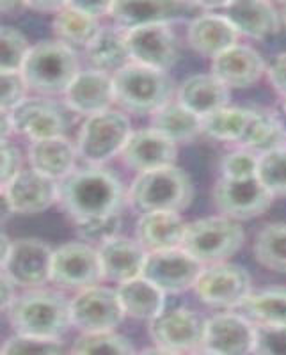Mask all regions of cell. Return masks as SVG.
<instances>
[{"label": "cell", "instance_id": "6da1fadb", "mask_svg": "<svg viewBox=\"0 0 286 355\" xmlns=\"http://www.w3.org/2000/svg\"><path fill=\"white\" fill-rule=\"evenodd\" d=\"M59 205L77 226L121 214V182L100 167L73 171L59 182Z\"/></svg>", "mask_w": 286, "mask_h": 355}, {"label": "cell", "instance_id": "7a4b0ae2", "mask_svg": "<svg viewBox=\"0 0 286 355\" xmlns=\"http://www.w3.org/2000/svg\"><path fill=\"white\" fill-rule=\"evenodd\" d=\"M6 311L12 329L22 336L59 339L73 325L72 302L56 291H27Z\"/></svg>", "mask_w": 286, "mask_h": 355}, {"label": "cell", "instance_id": "3957f363", "mask_svg": "<svg viewBox=\"0 0 286 355\" xmlns=\"http://www.w3.org/2000/svg\"><path fill=\"white\" fill-rule=\"evenodd\" d=\"M192 182L176 166L139 173L130 190L133 208L142 215L153 211L180 214L192 202Z\"/></svg>", "mask_w": 286, "mask_h": 355}, {"label": "cell", "instance_id": "277c9868", "mask_svg": "<svg viewBox=\"0 0 286 355\" xmlns=\"http://www.w3.org/2000/svg\"><path fill=\"white\" fill-rule=\"evenodd\" d=\"M78 73L77 53L61 41L37 43L22 68L28 87L43 94H66Z\"/></svg>", "mask_w": 286, "mask_h": 355}, {"label": "cell", "instance_id": "5b68a950", "mask_svg": "<svg viewBox=\"0 0 286 355\" xmlns=\"http://www.w3.org/2000/svg\"><path fill=\"white\" fill-rule=\"evenodd\" d=\"M116 101L135 114H155L169 103L173 80L165 71L132 62L112 77Z\"/></svg>", "mask_w": 286, "mask_h": 355}, {"label": "cell", "instance_id": "8992f818", "mask_svg": "<svg viewBox=\"0 0 286 355\" xmlns=\"http://www.w3.org/2000/svg\"><path fill=\"white\" fill-rule=\"evenodd\" d=\"M244 242L240 224L228 217H206L187 224L182 249L201 265H217L233 256Z\"/></svg>", "mask_w": 286, "mask_h": 355}, {"label": "cell", "instance_id": "52a82bcc", "mask_svg": "<svg viewBox=\"0 0 286 355\" xmlns=\"http://www.w3.org/2000/svg\"><path fill=\"white\" fill-rule=\"evenodd\" d=\"M132 133V126L125 114L105 110L85 119L78 132L77 151L85 162L100 166L121 153Z\"/></svg>", "mask_w": 286, "mask_h": 355}, {"label": "cell", "instance_id": "ba28073f", "mask_svg": "<svg viewBox=\"0 0 286 355\" xmlns=\"http://www.w3.org/2000/svg\"><path fill=\"white\" fill-rule=\"evenodd\" d=\"M103 279L100 252L89 243L72 242L53 250L50 281L66 290H87Z\"/></svg>", "mask_w": 286, "mask_h": 355}, {"label": "cell", "instance_id": "9c48e42d", "mask_svg": "<svg viewBox=\"0 0 286 355\" xmlns=\"http://www.w3.org/2000/svg\"><path fill=\"white\" fill-rule=\"evenodd\" d=\"M201 2H174V0H142V2H112L110 17L123 31H133L148 25H169L203 15Z\"/></svg>", "mask_w": 286, "mask_h": 355}, {"label": "cell", "instance_id": "30bf717a", "mask_svg": "<svg viewBox=\"0 0 286 355\" xmlns=\"http://www.w3.org/2000/svg\"><path fill=\"white\" fill-rule=\"evenodd\" d=\"M206 320L187 307L164 311L149 325V334L157 347L174 354L196 352L205 347Z\"/></svg>", "mask_w": 286, "mask_h": 355}, {"label": "cell", "instance_id": "8fae6325", "mask_svg": "<svg viewBox=\"0 0 286 355\" xmlns=\"http://www.w3.org/2000/svg\"><path fill=\"white\" fill-rule=\"evenodd\" d=\"M123 316L125 311L117 291L109 288H87L72 300V322L84 334L114 331Z\"/></svg>", "mask_w": 286, "mask_h": 355}, {"label": "cell", "instance_id": "7c38bea8", "mask_svg": "<svg viewBox=\"0 0 286 355\" xmlns=\"http://www.w3.org/2000/svg\"><path fill=\"white\" fill-rule=\"evenodd\" d=\"M203 270L201 263L180 247L149 252L142 275L164 293H182L189 288H196Z\"/></svg>", "mask_w": 286, "mask_h": 355}, {"label": "cell", "instance_id": "4fadbf2b", "mask_svg": "<svg viewBox=\"0 0 286 355\" xmlns=\"http://www.w3.org/2000/svg\"><path fill=\"white\" fill-rule=\"evenodd\" d=\"M196 291L199 299L208 306H242L251 295V277L242 266L217 263L201 272L196 283Z\"/></svg>", "mask_w": 286, "mask_h": 355}, {"label": "cell", "instance_id": "5bb4252c", "mask_svg": "<svg viewBox=\"0 0 286 355\" xmlns=\"http://www.w3.org/2000/svg\"><path fill=\"white\" fill-rule=\"evenodd\" d=\"M53 250L41 240L20 239L12 242L8 259L2 263V274L17 286L36 288L52 277Z\"/></svg>", "mask_w": 286, "mask_h": 355}, {"label": "cell", "instance_id": "9a60e30c", "mask_svg": "<svg viewBox=\"0 0 286 355\" xmlns=\"http://www.w3.org/2000/svg\"><path fill=\"white\" fill-rule=\"evenodd\" d=\"M214 199L219 211L233 220H247L269 210L274 196L262 185L258 178L253 180H228L221 178L215 185Z\"/></svg>", "mask_w": 286, "mask_h": 355}, {"label": "cell", "instance_id": "2e32d148", "mask_svg": "<svg viewBox=\"0 0 286 355\" xmlns=\"http://www.w3.org/2000/svg\"><path fill=\"white\" fill-rule=\"evenodd\" d=\"M2 199L8 202L12 214H41L59 199V182H53L34 169H24L2 187Z\"/></svg>", "mask_w": 286, "mask_h": 355}, {"label": "cell", "instance_id": "e0dca14e", "mask_svg": "<svg viewBox=\"0 0 286 355\" xmlns=\"http://www.w3.org/2000/svg\"><path fill=\"white\" fill-rule=\"evenodd\" d=\"M132 61L148 68L165 71L176 64L180 57L176 36L169 25H148L126 33Z\"/></svg>", "mask_w": 286, "mask_h": 355}, {"label": "cell", "instance_id": "ac0fdd59", "mask_svg": "<svg viewBox=\"0 0 286 355\" xmlns=\"http://www.w3.org/2000/svg\"><path fill=\"white\" fill-rule=\"evenodd\" d=\"M12 130L31 141L61 137L66 130V119L53 101L43 98H27L11 110Z\"/></svg>", "mask_w": 286, "mask_h": 355}, {"label": "cell", "instance_id": "d6986e66", "mask_svg": "<svg viewBox=\"0 0 286 355\" xmlns=\"http://www.w3.org/2000/svg\"><path fill=\"white\" fill-rule=\"evenodd\" d=\"M256 327L249 320L233 313L210 318L206 323L205 347L219 355H249L254 352Z\"/></svg>", "mask_w": 286, "mask_h": 355}, {"label": "cell", "instance_id": "ffe728a7", "mask_svg": "<svg viewBox=\"0 0 286 355\" xmlns=\"http://www.w3.org/2000/svg\"><path fill=\"white\" fill-rule=\"evenodd\" d=\"M125 164L139 173L174 166L176 144L157 130H139L130 135L121 151Z\"/></svg>", "mask_w": 286, "mask_h": 355}, {"label": "cell", "instance_id": "44dd1931", "mask_svg": "<svg viewBox=\"0 0 286 355\" xmlns=\"http://www.w3.org/2000/svg\"><path fill=\"white\" fill-rule=\"evenodd\" d=\"M112 101H116L112 77L98 69L78 73L66 91V103L72 110L87 117L109 110Z\"/></svg>", "mask_w": 286, "mask_h": 355}, {"label": "cell", "instance_id": "7402d4cb", "mask_svg": "<svg viewBox=\"0 0 286 355\" xmlns=\"http://www.w3.org/2000/svg\"><path fill=\"white\" fill-rule=\"evenodd\" d=\"M98 252L103 266V277L119 284L141 277L148 259L146 249L139 240H130L119 234L101 243Z\"/></svg>", "mask_w": 286, "mask_h": 355}, {"label": "cell", "instance_id": "603a6c76", "mask_svg": "<svg viewBox=\"0 0 286 355\" xmlns=\"http://www.w3.org/2000/svg\"><path fill=\"white\" fill-rule=\"evenodd\" d=\"M265 71V62L262 55L246 44H235L226 50L212 62V73L226 87H251L262 78Z\"/></svg>", "mask_w": 286, "mask_h": 355}, {"label": "cell", "instance_id": "cb8c5ba5", "mask_svg": "<svg viewBox=\"0 0 286 355\" xmlns=\"http://www.w3.org/2000/svg\"><path fill=\"white\" fill-rule=\"evenodd\" d=\"M237 28L221 12H203L189 25V43L201 55L217 57L237 44Z\"/></svg>", "mask_w": 286, "mask_h": 355}, {"label": "cell", "instance_id": "d4e9b609", "mask_svg": "<svg viewBox=\"0 0 286 355\" xmlns=\"http://www.w3.org/2000/svg\"><path fill=\"white\" fill-rule=\"evenodd\" d=\"M219 11L231 21L237 33L254 40H265L281 27L278 11L269 2H222Z\"/></svg>", "mask_w": 286, "mask_h": 355}, {"label": "cell", "instance_id": "484cf974", "mask_svg": "<svg viewBox=\"0 0 286 355\" xmlns=\"http://www.w3.org/2000/svg\"><path fill=\"white\" fill-rule=\"evenodd\" d=\"M77 153V148L65 135H61L33 141L28 148V162L31 169L37 171L53 182H61L73 173Z\"/></svg>", "mask_w": 286, "mask_h": 355}, {"label": "cell", "instance_id": "4316f807", "mask_svg": "<svg viewBox=\"0 0 286 355\" xmlns=\"http://www.w3.org/2000/svg\"><path fill=\"white\" fill-rule=\"evenodd\" d=\"M230 91L214 73L192 75L178 89V101L199 117H206L228 105Z\"/></svg>", "mask_w": 286, "mask_h": 355}, {"label": "cell", "instance_id": "83f0119b", "mask_svg": "<svg viewBox=\"0 0 286 355\" xmlns=\"http://www.w3.org/2000/svg\"><path fill=\"white\" fill-rule=\"evenodd\" d=\"M187 224L178 214L153 211L144 214L137 222V240L149 252L180 249Z\"/></svg>", "mask_w": 286, "mask_h": 355}, {"label": "cell", "instance_id": "f1b7e54d", "mask_svg": "<svg viewBox=\"0 0 286 355\" xmlns=\"http://www.w3.org/2000/svg\"><path fill=\"white\" fill-rule=\"evenodd\" d=\"M89 62L94 66V69L103 73L121 71L128 64H132V55H130L128 40H126V31L119 27H103L96 34L89 46L85 49Z\"/></svg>", "mask_w": 286, "mask_h": 355}, {"label": "cell", "instance_id": "f546056e", "mask_svg": "<svg viewBox=\"0 0 286 355\" xmlns=\"http://www.w3.org/2000/svg\"><path fill=\"white\" fill-rule=\"evenodd\" d=\"M117 297L121 300L125 315L132 318L153 322L164 313L165 293L151 281H148L144 275L119 284Z\"/></svg>", "mask_w": 286, "mask_h": 355}, {"label": "cell", "instance_id": "4dcf8cb0", "mask_svg": "<svg viewBox=\"0 0 286 355\" xmlns=\"http://www.w3.org/2000/svg\"><path fill=\"white\" fill-rule=\"evenodd\" d=\"M96 18L78 8L77 2H66L53 18V33L59 41L75 49H87L89 43L100 33Z\"/></svg>", "mask_w": 286, "mask_h": 355}, {"label": "cell", "instance_id": "1f68e13d", "mask_svg": "<svg viewBox=\"0 0 286 355\" xmlns=\"http://www.w3.org/2000/svg\"><path fill=\"white\" fill-rule=\"evenodd\" d=\"M151 128L173 142H187L203 132V117L183 107L180 101H169L153 114Z\"/></svg>", "mask_w": 286, "mask_h": 355}, {"label": "cell", "instance_id": "d6a6232c", "mask_svg": "<svg viewBox=\"0 0 286 355\" xmlns=\"http://www.w3.org/2000/svg\"><path fill=\"white\" fill-rule=\"evenodd\" d=\"M240 144L246 146L247 150L265 155L269 151L285 148L286 128L272 112L254 110L246 135H244Z\"/></svg>", "mask_w": 286, "mask_h": 355}, {"label": "cell", "instance_id": "836d02e7", "mask_svg": "<svg viewBox=\"0 0 286 355\" xmlns=\"http://www.w3.org/2000/svg\"><path fill=\"white\" fill-rule=\"evenodd\" d=\"M254 110L240 107H224L203 117V132L219 141L242 142Z\"/></svg>", "mask_w": 286, "mask_h": 355}, {"label": "cell", "instance_id": "e575fe53", "mask_svg": "<svg viewBox=\"0 0 286 355\" xmlns=\"http://www.w3.org/2000/svg\"><path fill=\"white\" fill-rule=\"evenodd\" d=\"M254 256L269 270L286 274V224H269L254 240Z\"/></svg>", "mask_w": 286, "mask_h": 355}, {"label": "cell", "instance_id": "d590c367", "mask_svg": "<svg viewBox=\"0 0 286 355\" xmlns=\"http://www.w3.org/2000/svg\"><path fill=\"white\" fill-rule=\"evenodd\" d=\"M247 316L260 325H283L286 327V288H274L247 297L242 304Z\"/></svg>", "mask_w": 286, "mask_h": 355}, {"label": "cell", "instance_id": "8d00e7d4", "mask_svg": "<svg viewBox=\"0 0 286 355\" xmlns=\"http://www.w3.org/2000/svg\"><path fill=\"white\" fill-rule=\"evenodd\" d=\"M72 355H135L132 343L116 332L82 334L72 348Z\"/></svg>", "mask_w": 286, "mask_h": 355}, {"label": "cell", "instance_id": "74e56055", "mask_svg": "<svg viewBox=\"0 0 286 355\" xmlns=\"http://www.w3.org/2000/svg\"><path fill=\"white\" fill-rule=\"evenodd\" d=\"M258 180L272 196H286V146L260 155Z\"/></svg>", "mask_w": 286, "mask_h": 355}, {"label": "cell", "instance_id": "f35d334b", "mask_svg": "<svg viewBox=\"0 0 286 355\" xmlns=\"http://www.w3.org/2000/svg\"><path fill=\"white\" fill-rule=\"evenodd\" d=\"M31 46L24 34L15 27H2L0 33V66L2 71H22Z\"/></svg>", "mask_w": 286, "mask_h": 355}, {"label": "cell", "instance_id": "ab89813d", "mask_svg": "<svg viewBox=\"0 0 286 355\" xmlns=\"http://www.w3.org/2000/svg\"><path fill=\"white\" fill-rule=\"evenodd\" d=\"M2 355H65V347L59 339L17 334L6 341Z\"/></svg>", "mask_w": 286, "mask_h": 355}, {"label": "cell", "instance_id": "60d3db41", "mask_svg": "<svg viewBox=\"0 0 286 355\" xmlns=\"http://www.w3.org/2000/svg\"><path fill=\"white\" fill-rule=\"evenodd\" d=\"M260 157L251 150L231 151L222 160V178L228 180H253L258 178Z\"/></svg>", "mask_w": 286, "mask_h": 355}, {"label": "cell", "instance_id": "b9f144b4", "mask_svg": "<svg viewBox=\"0 0 286 355\" xmlns=\"http://www.w3.org/2000/svg\"><path fill=\"white\" fill-rule=\"evenodd\" d=\"M253 354L286 355V327H283V325H258Z\"/></svg>", "mask_w": 286, "mask_h": 355}, {"label": "cell", "instance_id": "7bdbcfd3", "mask_svg": "<svg viewBox=\"0 0 286 355\" xmlns=\"http://www.w3.org/2000/svg\"><path fill=\"white\" fill-rule=\"evenodd\" d=\"M27 89L28 84L22 71H2V94H0L2 112H11L22 101L27 100L25 98Z\"/></svg>", "mask_w": 286, "mask_h": 355}, {"label": "cell", "instance_id": "ee69618b", "mask_svg": "<svg viewBox=\"0 0 286 355\" xmlns=\"http://www.w3.org/2000/svg\"><path fill=\"white\" fill-rule=\"evenodd\" d=\"M121 226V214L114 215L109 218H101V220L87 222V224H81L78 227V234L81 239H84L85 242H98L105 243L107 240L117 236V231Z\"/></svg>", "mask_w": 286, "mask_h": 355}, {"label": "cell", "instance_id": "f6af8a7d", "mask_svg": "<svg viewBox=\"0 0 286 355\" xmlns=\"http://www.w3.org/2000/svg\"><path fill=\"white\" fill-rule=\"evenodd\" d=\"M0 160H2V169H0V180L2 187L8 185L12 178H17L22 169V153L17 146L9 141H2V150H0Z\"/></svg>", "mask_w": 286, "mask_h": 355}, {"label": "cell", "instance_id": "bcb514c9", "mask_svg": "<svg viewBox=\"0 0 286 355\" xmlns=\"http://www.w3.org/2000/svg\"><path fill=\"white\" fill-rule=\"evenodd\" d=\"M269 77L276 91L286 96V52L276 55L269 68Z\"/></svg>", "mask_w": 286, "mask_h": 355}, {"label": "cell", "instance_id": "7dc6e473", "mask_svg": "<svg viewBox=\"0 0 286 355\" xmlns=\"http://www.w3.org/2000/svg\"><path fill=\"white\" fill-rule=\"evenodd\" d=\"M17 284L12 283L8 275L2 274V309H8L15 302V299H17L15 291H17Z\"/></svg>", "mask_w": 286, "mask_h": 355}, {"label": "cell", "instance_id": "c3c4849f", "mask_svg": "<svg viewBox=\"0 0 286 355\" xmlns=\"http://www.w3.org/2000/svg\"><path fill=\"white\" fill-rule=\"evenodd\" d=\"M66 2H27V8L34 9V11H44V12H59Z\"/></svg>", "mask_w": 286, "mask_h": 355}, {"label": "cell", "instance_id": "681fc988", "mask_svg": "<svg viewBox=\"0 0 286 355\" xmlns=\"http://www.w3.org/2000/svg\"><path fill=\"white\" fill-rule=\"evenodd\" d=\"M137 355H180V354H174V352L164 350V348L157 347V348H146V350H142L141 354Z\"/></svg>", "mask_w": 286, "mask_h": 355}, {"label": "cell", "instance_id": "f907efd6", "mask_svg": "<svg viewBox=\"0 0 286 355\" xmlns=\"http://www.w3.org/2000/svg\"><path fill=\"white\" fill-rule=\"evenodd\" d=\"M190 355H219V354H214V352H210V350H206V348H203V350L192 352Z\"/></svg>", "mask_w": 286, "mask_h": 355}, {"label": "cell", "instance_id": "816d5d0a", "mask_svg": "<svg viewBox=\"0 0 286 355\" xmlns=\"http://www.w3.org/2000/svg\"><path fill=\"white\" fill-rule=\"evenodd\" d=\"M283 18H285V21H286V6H285V11H283Z\"/></svg>", "mask_w": 286, "mask_h": 355}, {"label": "cell", "instance_id": "f5cc1de1", "mask_svg": "<svg viewBox=\"0 0 286 355\" xmlns=\"http://www.w3.org/2000/svg\"><path fill=\"white\" fill-rule=\"evenodd\" d=\"M285 110H286V101H285Z\"/></svg>", "mask_w": 286, "mask_h": 355}]
</instances>
